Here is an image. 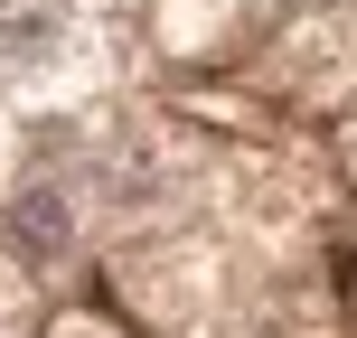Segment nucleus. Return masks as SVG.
I'll return each mask as SVG.
<instances>
[{"mask_svg":"<svg viewBox=\"0 0 357 338\" xmlns=\"http://www.w3.org/2000/svg\"><path fill=\"white\" fill-rule=\"evenodd\" d=\"M75 38V0H0V66H47Z\"/></svg>","mask_w":357,"mask_h":338,"instance_id":"f257e3e1","label":"nucleus"},{"mask_svg":"<svg viewBox=\"0 0 357 338\" xmlns=\"http://www.w3.org/2000/svg\"><path fill=\"white\" fill-rule=\"evenodd\" d=\"M10 235H19V245H29V254H66L75 216H66V197H56V188H29V197H19V207H10Z\"/></svg>","mask_w":357,"mask_h":338,"instance_id":"f03ea898","label":"nucleus"}]
</instances>
